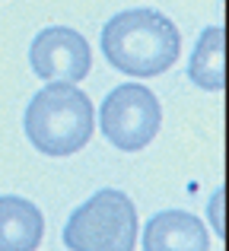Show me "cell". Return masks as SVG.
<instances>
[{"mask_svg":"<svg viewBox=\"0 0 229 251\" xmlns=\"http://www.w3.org/2000/svg\"><path fill=\"white\" fill-rule=\"evenodd\" d=\"M29 64L38 76L45 80H61V83H76L89 76L93 67V51L89 42L76 29L67 25H48L42 29L29 45Z\"/></svg>","mask_w":229,"mask_h":251,"instance_id":"obj_5","label":"cell"},{"mask_svg":"<svg viewBox=\"0 0 229 251\" xmlns=\"http://www.w3.org/2000/svg\"><path fill=\"white\" fill-rule=\"evenodd\" d=\"M105 61L124 76H159L178 61L181 35L175 23L159 10L134 6L115 13L102 25Z\"/></svg>","mask_w":229,"mask_h":251,"instance_id":"obj_1","label":"cell"},{"mask_svg":"<svg viewBox=\"0 0 229 251\" xmlns=\"http://www.w3.org/2000/svg\"><path fill=\"white\" fill-rule=\"evenodd\" d=\"M25 137L45 156H74L96 130L93 102L74 83H48L25 105Z\"/></svg>","mask_w":229,"mask_h":251,"instance_id":"obj_2","label":"cell"},{"mask_svg":"<svg viewBox=\"0 0 229 251\" xmlns=\"http://www.w3.org/2000/svg\"><path fill=\"white\" fill-rule=\"evenodd\" d=\"M220 203H223V188H220L217 197L210 201V220H213V226H217V235L223 239V216H220Z\"/></svg>","mask_w":229,"mask_h":251,"instance_id":"obj_9","label":"cell"},{"mask_svg":"<svg viewBox=\"0 0 229 251\" xmlns=\"http://www.w3.org/2000/svg\"><path fill=\"white\" fill-rule=\"evenodd\" d=\"M45 239V216L32 201L0 197V251H35Z\"/></svg>","mask_w":229,"mask_h":251,"instance_id":"obj_7","label":"cell"},{"mask_svg":"<svg viewBox=\"0 0 229 251\" xmlns=\"http://www.w3.org/2000/svg\"><path fill=\"white\" fill-rule=\"evenodd\" d=\"M223 45L226 32L223 25H207L198 35V45L188 61V80L207 92H220L226 86V67H223Z\"/></svg>","mask_w":229,"mask_h":251,"instance_id":"obj_8","label":"cell"},{"mask_svg":"<svg viewBox=\"0 0 229 251\" xmlns=\"http://www.w3.org/2000/svg\"><path fill=\"white\" fill-rule=\"evenodd\" d=\"M162 124V105L147 86L140 83H121L105 96L99 111V127L105 140L121 153L143 150Z\"/></svg>","mask_w":229,"mask_h":251,"instance_id":"obj_4","label":"cell"},{"mask_svg":"<svg viewBox=\"0 0 229 251\" xmlns=\"http://www.w3.org/2000/svg\"><path fill=\"white\" fill-rule=\"evenodd\" d=\"M143 251H210V239L188 210H162L143 226Z\"/></svg>","mask_w":229,"mask_h":251,"instance_id":"obj_6","label":"cell"},{"mask_svg":"<svg viewBox=\"0 0 229 251\" xmlns=\"http://www.w3.org/2000/svg\"><path fill=\"white\" fill-rule=\"evenodd\" d=\"M70 251H134L137 207L118 188H102L67 216L61 232Z\"/></svg>","mask_w":229,"mask_h":251,"instance_id":"obj_3","label":"cell"}]
</instances>
